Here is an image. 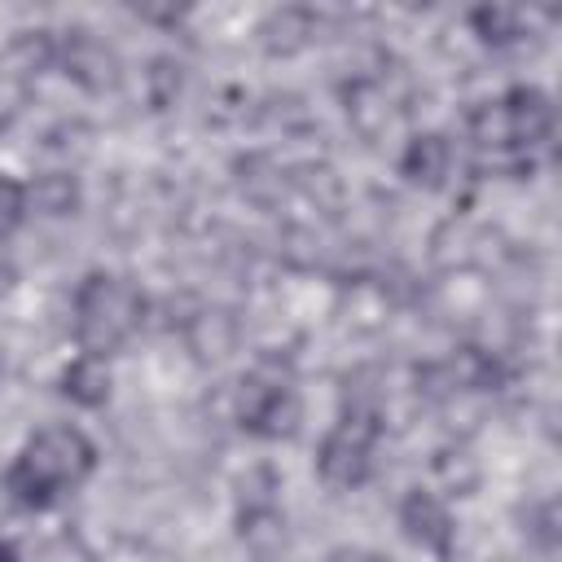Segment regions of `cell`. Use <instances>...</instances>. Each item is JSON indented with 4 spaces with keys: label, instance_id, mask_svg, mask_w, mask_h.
Segmentation results:
<instances>
[{
    "label": "cell",
    "instance_id": "obj_1",
    "mask_svg": "<svg viewBox=\"0 0 562 562\" xmlns=\"http://www.w3.org/2000/svg\"><path fill=\"white\" fill-rule=\"evenodd\" d=\"M97 465V448L79 426H44L26 439L18 461L4 474V492L22 509H48L75 492Z\"/></svg>",
    "mask_w": 562,
    "mask_h": 562
},
{
    "label": "cell",
    "instance_id": "obj_2",
    "mask_svg": "<svg viewBox=\"0 0 562 562\" xmlns=\"http://www.w3.org/2000/svg\"><path fill=\"white\" fill-rule=\"evenodd\" d=\"M140 312H145V299L127 277L92 272L75 294V338L88 356L105 360L136 334Z\"/></svg>",
    "mask_w": 562,
    "mask_h": 562
},
{
    "label": "cell",
    "instance_id": "obj_3",
    "mask_svg": "<svg viewBox=\"0 0 562 562\" xmlns=\"http://www.w3.org/2000/svg\"><path fill=\"white\" fill-rule=\"evenodd\" d=\"M549 127H553V105H549V97L540 88H514L496 105L487 101V105H479L470 114L474 145L479 149H496V154L531 149V145H540L549 136Z\"/></svg>",
    "mask_w": 562,
    "mask_h": 562
},
{
    "label": "cell",
    "instance_id": "obj_4",
    "mask_svg": "<svg viewBox=\"0 0 562 562\" xmlns=\"http://www.w3.org/2000/svg\"><path fill=\"white\" fill-rule=\"evenodd\" d=\"M299 391L285 373L277 369H255L241 382V404H237V422L241 430L259 435V439H285L299 430Z\"/></svg>",
    "mask_w": 562,
    "mask_h": 562
},
{
    "label": "cell",
    "instance_id": "obj_5",
    "mask_svg": "<svg viewBox=\"0 0 562 562\" xmlns=\"http://www.w3.org/2000/svg\"><path fill=\"white\" fill-rule=\"evenodd\" d=\"M373 439H378V422L373 413H347L321 443L316 452V470L329 487H360L373 474Z\"/></svg>",
    "mask_w": 562,
    "mask_h": 562
},
{
    "label": "cell",
    "instance_id": "obj_6",
    "mask_svg": "<svg viewBox=\"0 0 562 562\" xmlns=\"http://www.w3.org/2000/svg\"><path fill=\"white\" fill-rule=\"evenodd\" d=\"M400 527L408 531L413 544L430 549L439 562L452 558V518H448V509H443L430 492H408V496H404V505H400Z\"/></svg>",
    "mask_w": 562,
    "mask_h": 562
},
{
    "label": "cell",
    "instance_id": "obj_7",
    "mask_svg": "<svg viewBox=\"0 0 562 562\" xmlns=\"http://www.w3.org/2000/svg\"><path fill=\"white\" fill-rule=\"evenodd\" d=\"M61 391L75 400V404H83V408H97V404H105V395H110V369H105V360L101 356H79L70 369H66V378H61Z\"/></svg>",
    "mask_w": 562,
    "mask_h": 562
},
{
    "label": "cell",
    "instance_id": "obj_8",
    "mask_svg": "<svg viewBox=\"0 0 562 562\" xmlns=\"http://www.w3.org/2000/svg\"><path fill=\"white\" fill-rule=\"evenodd\" d=\"M404 176L413 184H426V189L443 184V176H448V140L443 136H417L408 145V154H404Z\"/></svg>",
    "mask_w": 562,
    "mask_h": 562
},
{
    "label": "cell",
    "instance_id": "obj_9",
    "mask_svg": "<svg viewBox=\"0 0 562 562\" xmlns=\"http://www.w3.org/2000/svg\"><path fill=\"white\" fill-rule=\"evenodd\" d=\"M18 215H22V184L9 180V176H0V233L9 224H18Z\"/></svg>",
    "mask_w": 562,
    "mask_h": 562
},
{
    "label": "cell",
    "instance_id": "obj_10",
    "mask_svg": "<svg viewBox=\"0 0 562 562\" xmlns=\"http://www.w3.org/2000/svg\"><path fill=\"white\" fill-rule=\"evenodd\" d=\"M325 562H391L382 553H369V549H334Z\"/></svg>",
    "mask_w": 562,
    "mask_h": 562
},
{
    "label": "cell",
    "instance_id": "obj_11",
    "mask_svg": "<svg viewBox=\"0 0 562 562\" xmlns=\"http://www.w3.org/2000/svg\"><path fill=\"white\" fill-rule=\"evenodd\" d=\"M0 562H18V549L9 540H0Z\"/></svg>",
    "mask_w": 562,
    "mask_h": 562
}]
</instances>
